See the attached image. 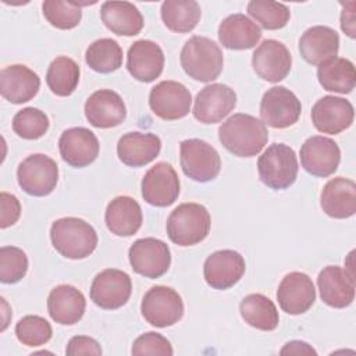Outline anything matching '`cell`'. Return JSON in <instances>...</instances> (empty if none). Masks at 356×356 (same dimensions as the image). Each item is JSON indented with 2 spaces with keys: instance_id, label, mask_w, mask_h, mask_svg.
<instances>
[{
  "instance_id": "17",
  "label": "cell",
  "mask_w": 356,
  "mask_h": 356,
  "mask_svg": "<svg viewBox=\"0 0 356 356\" xmlns=\"http://www.w3.org/2000/svg\"><path fill=\"white\" fill-rule=\"evenodd\" d=\"M310 117L317 131L337 135L352 125L355 111L349 100L337 96H324L314 103Z\"/></svg>"
},
{
  "instance_id": "28",
  "label": "cell",
  "mask_w": 356,
  "mask_h": 356,
  "mask_svg": "<svg viewBox=\"0 0 356 356\" xmlns=\"http://www.w3.org/2000/svg\"><path fill=\"white\" fill-rule=\"evenodd\" d=\"M161 150L157 135L146 132H128L117 143L118 159L129 167H143L153 161Z\"/></svg>"
},
{
  "instance_id": "34",
  "label": "cell",
  "mask_w": 356,
  "mask_h": 356,
  "mask_svg": "<svg viewBox=\"0 0 356 356\" xmlns=\"http://www.w3.org/2000/svg\"><path fill=\"white\" fill-rule=\"evenodd\" d=\"M160 13L164 25L170 31L188 33L196 28L202 10L195 0H165Z\"/></svg>"
},
{
  "instance_id": "16",
  "label": "cell",
  "mask_w": 356,
  "mask_h": 356,
  "mask_svg": "<svg viewBox=\"0 0 356 356\" xmlns=\"http://www.w3.org/2000/svg\"><path fill=\"white\" fill-rule=\"evenodd\" d=\"M245 259L241 253L222 249L211 253L203 266V275L209 286L214 289H228L234 286L245 274Z\"/></svg>"
},
{
  "instance_id": "21",
  "label": "cell",
  "mask_w": 356,
  "mask_h": 356,
  "mask_svg": "<svg viewBox=\"0 0 356 356\" xmlns=\"http://www.w3.org/2000/svg\"><path fill=\"white\" fill-rule=\"evenodd\" d=\"M321 300L335 309L348 307L355 299V275L339 266L324 267L317 277Z\"/></svg>"
},
{
  "instance_id": "18",
  "label": "cell",
  "mask_w": 356,
  "mask_h": 356,
  "mask_svg": "<svg viewBox=\"0 0 356 356\" xmlns=\"http://www.w3.org/2000/svg\"><path fill=\"white\" fill-rule=\"evenodd\" d=\"M254 72L267 82H280L291 71L292 56L286 46L275 39H266L252 56Z\"/></svg>"
},
{
  "instance_id": "35",
  "label": "cell",
  "mask_w": 356,
  "mask_h": 356,
  "mask_svg": "<svg viewBox=\"0 0 356 356\" xmlns=\"http://www.w3.org/2000/svg\"><path fill=\"white\" fill-rule=\"evenodd\" d=\"M79 75V65L72 58L60 56L50 63L46 72V83L54 95L65 97L76 89Z\"/></svg>"
},
{
  "instance_id": "45",
  "label": "cell",
  "mask_w": 356,
  "mask_h": 356,
  "mask_svg": "<svg viewBox=\"0 0 356 356\" xmlns=\"http://www.w3.org/2000/svg\"><path fill=\"white\" fill-rule=\"evenodd\" d=\"M349 10L345 7L341 14V29L349 36L355 38V3H349Z\"/></svg>"
},
{
  "instance_id": "33",
  "label": "cell",
  "mask_w": 356,
  "mask_h": 356,
  "mask_svg": "<svg viewBox=\"0 0 356 356\" xmlns=\"http://www.w3.org/2000/svg\"><path fill=\"white\" fill-rule=\"evenodd\" d=\"M317 78L323 89L335 93H350L356 83V71L350 60L335 57L317 70Z\"/></svg>"
},
{
  "instance_id": "41",
  "label": "cell",
  "mask_w": 356,
  "mask_h": 356,
  "mask_svg": "<svg viewBox=\"0 0 356 356\" xmlns=\"http://www.w3.org/2000/svg\"><path fill=\"white\" fill-rule=\"evenodd\" d=\"M28 271V257L25 252L15 246L0 248V281L3 284H15L21 281Z\"/></svg>"
},
{
  "instance_id": "6",
  "label": "cell",
  "mask_w": 356,
  "mask_h": 356,
  "mask_svg": "<svg viewBox=\"0 0 356 356\" xmlns=\"http://www.w3.org/2000/svg\"><path fill=\"white\" fill-rule=\"evenodd\" d=\"M181 168L186 177L196 182L213 181L221 170L218 152L202 139H185L179 145Z\"/></svg>"
},
{
  "instance_id": "22",
  "label": "cell",
  "mask_w": 356,
  "mask_h": 356,
  "mask_svg": "<svg viewBox=\"0 0 356 356\" xmlns=\"http://www.w3.org/2000/svg\"><path fill=\"white\" fill-rule=\"evenodd\" d=\"M85 117L95 128H113L125 120L127 107L117 92L100 89L88 97Z\"/></svg>"
},
{
  "instance_id": "43",
  "label": "cell",
  "mask_w": 356,
  "mask_h": 356,
  "mask_svg": "<svg viewBox=\"0 0 356 356\" xmlns=\"http://www.w3.org/2000/svg\"><path fill=\"white\" fill-rule=\"evenodd\" d=\"M0 228L14 225L21 216V203L17 196L1 192L0 193Z\"/></svg>"
},
{
  "instance_id": "3",
  "label": "cell",
  "mask_w": 356,
  "mask_h": 356,
  "mask_svg": "<svg viewBox=\"0 0 356 356\" xmlns=\"http://www.w3.org/2000/svg\"><path fill=\"white\" fill-rule=\"evenodd\" d=\"M179 60L185 74L199 82L217 79L224 65L220 46L214 40L197 35L185 42Z\"/></svg>"
},
{
  "instance_id": "25",
  "label": "cell",
  "mask_w": 356,
  "mask_h": 356,
  "mask_svg": "<svg viewBox=\"0 0 356 356\" xmlns=\"http://www.w3.org/2000/svg\"><path fill=\"white\" fill-rule=\"evenodd\" d=\"M40 88V79L36 72L22 64L4 67L0 72L1 96L14 103L21 104L33 99Z\"/></svg>"
},
{
  "instance_id": "44",
  "label": "cell",
  "mask_w": 356,
  "mask_h": 356,
  "mask_svg": "<svg viewBox=\"0 0 356 356\" xmlns=\"http://www.w3.org/2000/svg\"><path fill=\"white\" fill-rule=\"evenodd\" d=\"M67 355H93V356H99L102 355V348L99 345V342L90 337H85V335H76L72 337L67 345L65 349Z\"/></svg>"
},
{
  "instance_id": "31",
  "label": "cell",
  "mask_w": 356,
  "mask_h": 356,
  "mask_svg": "<svg viewBox=\"0 0 356 356\" xmlns=\"http://www.w3.org/2000/svg\"><path fill=\"white\" fill-rule=\"evenodd\" d=\"M100 17L103 24L120 36H135L145 24L140 11L129 1H104Z\"/></svg>"
},
{
  "instance_id": "23",
  "label": "cell",
  "mask_w": 356,
  "mask_h": 356,
  "mask_svg": "<svg viewBox=\"0 0 356 356\" xmlns=\"http://www.w3.org/2000/svg\"><path fill=\"white\" fill-rule=\"evenodd\" d=\"M128 72L140 82H152L164 68V53L153 40H136L127 54Z\"/></svg>"
},
{
  "instance_id": "14",
  "label": "cell",
  "mask_w": 356,
  "mask_h": 356,
  "mask_svg": "<svg viewBox=\"0 0 356 356\" xmlns=\"http://www.w3.org/2000/svg\"><path fill=\"white\" fill-rule=\"evenodd\" d=\"M341 161V150L331 138L314 135L305 140L300 147L302 167L314 177L332 175Z\"/></svg>"
},
{
  "instance_id": "24",
  "label": "cell",
  "mask_w": 356,
  "mask_h": 356,
  "mask_svg": "<svg viewBox=\"0 0 356 356\" xmlns=\"http://www.w3.org/2000/svg\"><path fill=\"white\" fill-rule=\"evenodd\" d=\"M339 36L337 31L325 25H316L303 32L299 39V51L303 60L312 65H321L337 57Z\"/></svg>"
},
{
  "instance_id": "36",
  "label": "cell",
  "mask_w": 356,
  "mask_h": 356,
  "mask_svg": "<svg viewBox=\"0 0 356 356\" xmlns=\"http://www.w3.org/2000/svg\"><path fill=\"white\" fill-rule=\"evenodd\" d=\"M85 61L93 71L108 74L122 65V49L117 40L102 38L89 44L85 53Z\"/></svg>"
},
{
  "instance_id": "20",
  "label": "cell",
  "mask_w": 356,
  "mask_h": 356,
  "mask_svg": "<svg viewBox=\"0 0 356 356\" xmlns=\"http://www.w3.org/2000/svg\"><path fill=\"white\" fill-rule=\"evenodd\" d=\"M277 300L280 307L292 316L307 312L316 300V289L312 278L300 271L286 274L278 285Z\"/></svg>"
},
{
  "instance_id": "13",
  "label": "cell",
  "mask_w": 356,
  "mask_h": 356,
  "mask_svg": "<svg viewBox=\"0 0 356 356\" xmlns=\"http://www.w3.org/2000/svg\"><path fill=\"white\" fill-rule=\"evenodd\" d=\"M132 292L131 277L117 268L100 271L92 281L90 299L93 303L106 310H114L124 306Z\"/></svg>"
},
{
  "instance_id": "15",
  "label": "cell",
  "mask_w": 356,
  "mask_h": 356,
  "mask_svg": "<svg viewBox=\"0 0 356 356\" xmlns=\"http://www.w3.org/2000/svg\"><path fill=\"white\" fill-rule=\"evenodd\" d=\"M236 106V93L224 83L204 86L195 99L193 117L202 124L222 121Z\"/></svg>"
},
{
  "instance_id": "11",
  "label": "cell",
  "mask_w": 356,
  "mask_h": 356,
  "mask_svg": "<svg viewBox=\"0 0 356 356\" xmlns=\"http://www.w3.org/2000/svg\"><path fill=\"white\" fill-rule=\"evenodd\" d=\"M140 189L146 203L156 207H167L178 199L181 184L174 167L160 161L143 175Z\"/></svg>"
},
{
  "instance_id": "12",
  "label": "cell",
  "mask_w": 356,
  "mask_h": 356,
  "mask_svg": "<svg viewBox=\"0 0 356 356\" xmlns=\"http://www.w3.org/2000/svg\"><path fill=\"white\" fill-rule=\"evenodd\" d=\"M192 95L181 82L161 81L152 88L149 95V106L152 111L161 120L174 121L189 114Z\"/></svg>"
},
{
  "instance_id": "26",
  "label": "cell",
  "mask_w": 356,
  "mask_h": 356,
  "mask_svg": "<svg viewBox=\"0 0 356 356\" xmlns=\"http://www.w3.org/2000/svg\"><path fill=\"white\" fill-rule=\"evenodd\" d=\"M323 211L332 218H349L356 213V184L343 177L330 179L320 196Z\"/></svg>"
},
{
  "instance_id": "37",
  "label": "cell",
  "mask_w": 356,
  "mask_h": 356,
  "mask_svg": "<svg viewBox=\"0 0 356 356\" xmlns=\"http://www.w3.org/2000/svg\"><path fill=\"white\" fill-rule=\"evenodd\" d=\"M248 13L260 26L268 31L284 28L291 18L289 8L277 1L252 0L248 3Z\"/></svg>"
},
{
  "instance_id": "10",
  "label": "cell",
  "mask_w": 356,
  "mask_h": 356,
  "mask_svg": "<svg viewBox=\"0 0 356 356\" xmlns=\"http://www.w3.org/2000/svg\"><path fill=\"white\" fill-rule=\"evenodd\" d=\"M302 113L300 100L285 86L270 88L260 102V117L271 128H288L293 125Z\"/></svg>"
},
{
  "instance_id": "46",
  "label": "cell",
  "mask_w": 356,
  "mask_h": 356,
  "mask_svg": "<svg viewBox=\"0 0 356 356\" xmlns=\"http://www.w3.org/2000/svg\"><path fill=\"white\" fill-rule=\"evenodd\" d=\"M281 355H317V352L303 341H291L280 350Z\"/></svg>"
},
{
  "instance_id": "38",
  "label": "cell",
  "mask_w": 356,
  "mask_h": 356,
  "mask_svg": "<svg viewBox=\"0 0 356 356\" xmlns=\"http://www.w3.org/2000/svg\"><path fill=\"white\" fill-rule=\"evenodd\" d=\"M42 10L47 22L51 26L63 31L75 28L82 18L81 6L74 1L47 0L43 1Z\"/></svg>"
},
{
  "instance_id": "5",
  "label": "cell",
  "mask_w": 356,
  "mask_h": 356,
  "mask_svg": "<svg viewBox=\"0 0 356 356\" xmlns=\"http://www.w3.org/2000/svg\"><path fill=\"white\" fill-rule=\"evenodd\" d=\"M298 159L292 147L285 143L270 145L257 160L260 181L275 191L286 189L296 181Z\"/></svg>"
},
{
  "instance_id": "42",
  "label": "cell",
  "mask_w": 356,
  "mask_h": 356,
  "mask_svg": "<svg viewBox=\"0 0 356 356\" xmlns=\"http://www.w3.org/2000/svg\"><path fill=\"white\" fill-rule=\"evenodd\" d=\"M131 353L135 356L139 355H163V356H170L174 353L172 346L170 341L163 337L159 332H146L138 337L134 341Z\"/></svg>"
},
{
  "instance_id": "27",
  "label": "cell",
  "mask_w": 356,
  "mask_h": 356,
  "mask_svg": "<svg viewBox=\"0 0 356 356\" xmlns=\"http://www.w3.org/2000/svg\"><path fill=\"white\" fill-rule=\"evenodd\" d=\"M86 300L83 293L72 285H57L47 296V312L53 321L63 325L78 323L85 313Z\"/></svg>"
},
{
  "instance_id": "39",
  "label": "cell",
  "mask_w": 356,
  "mask_h": 356,
  "mask_svg": "<svg viewBox=\"0 0 356 356\" xmlns=\"http://www.w3.org/2000/svg\"><path fill=\"white\" fill-rule=\"evenodd\" d=\"M49 129V117L35 107L19 110L13 118V131L22 139L33 140L42 138Z\"/></svg>"
},
{
  "instance_id": "32",
  "label": "cell",
  "mask_w": 356,
  "mask_h": 356,
  "mask_svg": "<svg viewBox=\"0 0 356 356\" xmlns=\"http://www.w3.org/2000/svg\"><path fill=\"white\" fill-rule=\"evenodd\" d=\"M239 312L245 323L253 328L273 331L278 327V310L274 302L261 293H250L245 296L239 305Z\"/></svg>"
},
{
  "instance_id": "40",
  "label": "cell",
  "mask_w": 356,
  "mask_h": 356,
  "mask_svg": "<svg viewBox=\"0 0 356 356\" xmlns=\"http://www.w3.org/2000/svg\"><path fill=\"white\" fill-rule=\"evenodd\" d=\"M53 334L50 323L40 316H25L15 325V335L25 346H40L50 341Z\"/></svg>"
},
{
  "instance_id": "29",
  "label": "cell",
  "mask_w": 356,
  "mask_h": 356,
  "mask_svg": "<svg viewBox=\"0 0 356 356\" xmlns=\"http://www.w3.org/2000/svg\"><path fill=\"white\" fill-rule=\"evenodd\" d=\"M260 39V26L245 14H231L218 26V40L229 50L252 49Z\"/></svg>"
},
{
  "instance_id": "4",
  "label": "cell",
  "mask_w": 356,
  "mask_h": 356,
  "mask_svg": "<svg viewBox=\"0 0 356 356\" xmlns=\"http://www.w3.org/2000/svg\"><path fill=\"white\" fill-rule=\"evenodd\" d=\"M211 218L199 203H182L167 218V235L179 246H192L204 241L210 232Z\"/></svg>"
},
{
  "instance_id": "8",
  "label": "cell",
  "mask_w": 356,
  "mask_h": 356,
  "mask_svg": "<svg viewBox=\"0 0 356 356\" xmlns=\"http://www.w3.org/2000/svg\"><path fill=\"white\" fill-rule=\"evenodd\" d=\"M140 312L149 324L164 328L177 324L182 318L184 302L175 289L164 285H156L145 293Z\"/></svg>"
},
{
  "instance_id": "9",
  "label": "cell",
  "mask_w": 356,
  "mask_h": 356,
  "mask_svg": "<svg viewBox=\"0 0 356 356\" xmlns=\"http://www.w3.org/2000/svg\"><path fill=\"white\" fill-rule=\"evenodd\" d=\"M128 257L136 274L152 280L164 275L171 264L168 245L156 238L135 241L128 250Z\"/></svg>"
},
{
  "instance_id": "1",
  "label": "cell",
  "mask_w": 356,
  "mask_h": 356,
  "mask_svg": "<svg viewBox=\"0 0 356 356\" xmlns=\"http://www.w3.org/2000/svg\"><path fill=\"white\" fill-rule=\"evenodd\" d=\"M218 139L234 156L252 157L259 154L267 145L268 131L259 118L238 113L231 115L218 128Z\"/></svg>"
},
{
  "instance_id": "7",
  "label": "cell",
  "mask_w": 356,
  "mask_h": 356,
  "mask_svg": "<svg viewBox=\"0 0 356 356\" xmlns=\"http://www.w3.org/2000/svg\"><path fill=\"white\" fill-rule=\"evenodd\" d=\"M17 181L25 193L38 197L47 196L57 185L58 167L51 157L35 153L19 163Z\"/></svg>"
},
{
  "instance_id": "2",
  "label": "cell",
  "mask_w": 356,
  "mask_h": 356,
  "mask_svg": "<svg viewBox=\"0 0 356 356\" xmlns=\"http://www.w3.org/2000/svg\"><path fill=\"white\" fill-rule=\"evenodd\" d=\"M50 239L53 248L61 256L72 260L90 256L97 246L95 228L78 217L56 220L50 228Z\"/></svg>"
},
{
  "instance_id": "19",
  "label": "cell",
  "mask_w": 356,
  "mask_h": 356,
  "mask_svg": "<svg viewBox=\"0 0 356 356\" xmlns=\"http://www.w3.org/2000/svg\"><path fill=\"white\" fill-rule=\"evenodd\" d=\"M99 149L100 145L96 135L83 127L68 128L58 139L61 159L76 168L92 164L99 156Z\"/></svg>"
},
{
  "instance_id": "30",
  "label": "cell",
  "mask_w": 356,
  "mask_h": 356,
  "mask_svg": "<svg viewBox=\"0 0 356 356\" xmlns=\"http://www.w3.org/2000/svg\"><path fill=\"white\" fill-rule=\"evenodd\" d=\"M142 209L139 203L129 196L114 197L106 209L104 221L117 236H131L136 234L142 225Z\"/></svg>"
}]
</instances>
